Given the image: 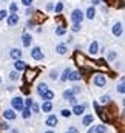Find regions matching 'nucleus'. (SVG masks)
<instances>
[{"instance_id": "1", "label": "nucleus", "mask_w": 125, "mask_h": 133, "mask_svg": "<svg viewBox=\"0 0 125 133\" xmlns=\"http://www.w3.org/2000/svg\"><path fill=\"white\" fill-rule=\"evenodd\" d=\"M107 77H105V74H102V73H97V74H94L93 77V85L94 87H97V88H103L105 85H107Z\"/></svg>"}, {"instance_id": "2", "label": "nucleus", "mask_w": 125, "mask_h": 133, "mask_svg": "<svg viewBox=\"0 0 125 133\" xmlns=\"http://www.w3.org/2000/svg\"><path fill=\"white\" fill-rule=\"evenodd\" d=\"M71 22L73 23H82L84 22V19H85V14H84V11L82 9H79V8H76V9H73V12H71Z\"/></svg>"}, {"instance_id": "3", "label": "nucleus", "mask_w": 125, "mask_h": 133, "mask_svg": "<svg viewBox=\"0 0 125 133\" xmlns=\"http://www.w3.org/2000/svg\"><path fill=\"white\" fill-rule=\"evenodd\" d=\"M30 56H31L34 61H43V59H45V53L42 51V48H40V46H32Z\"/></svg>"}, {"instance_id": "4", "label": "nucleus", "mask_w": 125, "mask_h": 133, "mask_svg": "<svg viewBox=\"0 0 125 133\" xmlns=\"http://www.w3.org/2000/svg\"><path fill=\"white\" fill-rule=\"evenodd\" d=\"M11 105H12V110H14V111H22V108L25 107V105H23V98L14 96V98L11 99Z\"/></svg>"}, {"instance_id": "5", "label": "nucleus", "mask_w": 125, "mask_h": 133, "mask_svg": "<svg viewBox=\"0 0 125 133\" xmlns=\"http://www.w3.org/2000/svg\"><path fill=\"white\" fill-rule=\"evenodd\" d=\"M19 22H20V17H19L17 12H9V14L6 16V23H8V26H16V25H19Z\"/></svg>"}, {"instance_id": "6", "label": "nucleus", "mask_w": 125, "mask_h": 133, "mask_svg": "<svg viewBox=\"0 0 125 133\" xmlns=\"http://www.w3.org/2000/svg\"><path fill=\"white\" fill-rule=\"evenodd\" d=\"M85 108H87V105H85V104H74V105H73L71 113H73V115H76V116H82V115L85 113Z\"/></svg>"}, {"instance_id": "7", "label": "nucleus", "mask_w": 125, "mask_h": 133, "mask_svg": "<svg viewBox=\"0 0 125 133\" xmlns=\"http://www.w3.org/2000/svg\"><path fill=\"white\" fill-rule=\"evenodd\" d=\"M57 124H59V118H57L56 115H48V118L45 119V125H48L50 129L56 127Z\"/></svg>"}, {"instance_id": "8", "label": "nucleus", "mask_w": 125, "mask_h": 133, "mask_svg": "<svg viewBox=\"0 0 125 133\" xmlns=\"http://www.w3.org/2000/svg\"><path fill=\"white\" fill-rule=\"evenodd\" d=\"M111 33H113V36H114V37L122 36V33H124V23H122V22L114 23V25H113V28H111Z\"/></svg>"}, {"instance_id": "9", "label": "nucleus", "mask_w": 125, "mask_h": 133, "mask_svg": "<svg viewBox=\"0 0 125 133\" xmlns=\"http://www.w3.org/2000/svg\"><path fill=\"white\" fill-rule=\"evenodd\" d=\"M2 115H3V119H5V121H14V119L17 118V113H16L12 108H6Z\"/></svg>"}, {"instance_id": "10", "label": "nucleus", "mask_w": 125, "mask_h": 133, "mask_svg": "<svg viewBox=\"0 0 125 133\" xmlns=\"http://www.w3.org/2000/svg\"><path fill=\"white\" fill-rule=\"evenodd\" d=\"M32 43V36L30 33H25L22 34V45L25 46V48H30Z\"/></svg>"}, {"instance_id": "11", "label": "nucleus", "mask_w": 125, "mask_h": 133, "mask_svg": "<svg viewBox=\"0 0 125 133\" xmlns=\"http://www.w3.org/2000/svg\"><path fill=\"white\" fill-rule=\"evenodd\" d=\"M40 110H42L43 113H51V111H53V102H51V101H43V102L40 104Z\"/></svg>"}, {"instance_id": "12", "label": "nucleus", "mask_w": 125, "mask_h": 133, "mask_svg": "<svg viewBox=\"0 0 125 133\" xmlns=\"http://www.w3.org/2000/svg\"><path fill=\"white\" fill-rule=\"evenodd\" d=\"M22 54H23V51H22L20 48H12V50L9 51V57H11L12 61H16V59H22Z\"/></svg>"}, {"instance_id": "13", "label": "nucleus", "mask_w": 125, "mask_h": 133, "mask_svg": "<svg viewBox=\"0 0 125 133\" xmlns=\"http://www.w3.org/2000/svg\"><path fill=\"white\" fill-rule=\"evenodd\" d=\"M25 68H26V64H25L22 59H16V61H14V70H16V71L22 73Z\"/></svg>"}, {"instance_id": "14", "label": "nucleus", "mask_w": 125, "mask_h": 133, "mask_svg": "<svg viewBox=\"0 0 125 133\" xmlns=\"http://www.w3.org/2000/svg\"><path fill=\"white\" fill-rule=\"evenodd\" d=\"M84 14H85V19H88V20H94V17H96V8H94L93 5L88 6V9H87Z\"/></svg>"}, {"instance_id": "15", "label": "nucleus", "mask_w": 125, "mask_h": 133, "mask_svg": "<svg viewBox=\"0 0 125 133\" xmlns=\"http://www.w3.org/2000/svg\"><path fill=\"white\" fill-rule=\"evenodd\" d=\"M88 53H90L91 56H96V54L99 53V43H97L96 40H93V42L88 45Z\"/></svg>"}, {"instance_id": "16", "label": "nucleus", "mask_w": 125, "mask_h": 133, "mask_svg": "<svg viewBox=\"0 0 125 133\" xmlns=\"http://www.w3.org/2000/svg\"><path fill=\"white\" fill-rule=\"evenodd\" d=\"M48 90H50V87H48V84H45V82H40V84L37 85V88H36V91H37L39 96H42V95L46 93Z\"/></svg>"}, {"instance_id": "17", "label": "nucleus", "mask_w": 125, "mask_h": 133, "mask_svg": "<svg viewBox=\"0 0 125 133\" xmlns=\"http://www.w3.org/2000/svg\"><path fill=\"white\" fill-rule=\"evenodd\" d=\"M56 53H57L59 56L66 54V53H68V46H66V43H59V45H56Z\"/></svg>"}, {"instance_id": "18", "label": "nucleus", "mask_w": 125, "mask_h": 133, "mask_svg": "<svg viewBox=\"0 0 125 133\" xmlns=\"http://www.w3.org/2000/svg\"><path fill=\"white\" fill-rule=\"evenodd\" d=\"M93 122H94V116L93 115H85L84 119H82V125H84V127H90Z\"/></svg>"}, {"instance_id": "19", "label": "nucleus", "mask_w": 125, "mask_h": 133, "mask_svg": "<svg viewBox=\"0 0 125 133\" xmlns=\"http://www.w3.org/2000/svg\"><path fill=\"white\" fill-rule=\"evenodd\" d=\"M68 81H71V82H77V81H80V73L76 71V70H71V73H70V76H68Z\"/></svg>"}, {"instance_id": "20", "label": "nucleus", "mask_w": 125, "mask_h": 133, "mask_svg": "<svg viewBox=\"0 0 125 133\" xmlns=\"http://www.w3.org/2000/svg\"><path fill=\"white\" fill-rule=\"evenodd\" d=\"M8 77H9V81H12V82H17V81L20 79V73L14 70V71H11V73L8 74Z\"/></svg>"}, {"instance_id": "21", "label": "nucleus", "mask_w": 125, "mask_h": 133, "mask_svg": "<svg viewBox=\"0 0 125 133\" xmlns=\"http://www.w3.org/2000/svg\"><path fill=\"white\" fill-rule=\"evenodd\" d=\"M40 98H42V101H53V99H54V91L48 90V91H46V93H43Z\"/></svg>"}, {"instance_id": "22", "label": "nucleus", "mask_w": 125, "mask_h": 133, "mask_svg": "<svg viewBox=\"0 0 125 133\" xmlns=\"http://www.w3.org/2000/svg\"><path fill=\"white\" fill-rule=\"evenodd\" d=\"M20 113H22V118H23V119H30V118H31V115H32L31 110H30L28 107H23Z\"/></svg>"}, {"instance_id": "23", "label": "nucleus", "mask_w": 125, "mask_h": 133, "mask_svg": "<svg viewBox=\"0 0 125 133\" xmlns=\"http://www.w3.org/2000/svg\"><path fill=\"white\" fill-rule=\"evenodd\" d=\"M70 73H71V68H68V66H66V68L62 71V76H60L59 79H60L62 82H66V81H68V76H70Z\"/></svg>"}, {"instance_id": "24", "label": "nucleus", "mask_w": 125, "mask_h": 133, "mask_svg": "<svg viewBox=\"0 0 125 133\" xmlns=\"http://www.w3.org/2000/svg\"><path fill=\"white\" fill-rule=\"evenodd\" d=\"M53 9H54V12H56V14H60V12L63 11V3H62V2H57V3L54 5V8H53Z\"/></svg>"}, {"instance_id": "25", "label": "nucleus", "mask_w": 125, "mask_h": 133, "mask_svg": "<svg viewBox=\"0 0 125 133\" xmlns=\"http://www.w3.org/2000/svg\"><path fill=\"white\" fill-rule=\"evenodd\" d=\"M60 116H62V118H71L73 113H71L70 108H62V110H60Z\"/></svg>"}, {"instance_id": "26", "label": "nucleus", "mask_w": 125, "mask_h": 133, "mask_svg": "<svg viewBox=\"0 0 125 133\" xmlns=\"http://www.w3.org/2000/svg\"><path fill=\"white\" fill-rule=\"evenodd\" d=\"M107 132V127L103 125V124H100V125H94V133H105Z\"/></svg>"}, {"instance_id": "27", "label": "nucleus", "mask_w": 125, "mask_h": 133, "mask_svg": "<svg viewBox=\"0 0 125 133\" xmlns=\"http://www.w3.org/2000/svg\"><path fill=\"white\" fill-rule=\"evenodd\" d=\"M80 30H82V23H73L71 25V31L73 33H80Z\"/></svg>"}, {"instance_id": "28", "label": "nucleus", "mask_w": 125, "mask_h": 133, "mask_svg": "<svg viewBox=\"0 0 125 133\" xmlns=\"http://www.w3.org/2000/svg\"><path fill=\"white\" fill-rule=\"evenodd\" d=\"M59 76H60V74H59V71H57V70H51V71H50V79L57 81V79H59Z\"/></svg>"}, {"instance_id": "29", "label": "nucleus", "mask_w": 125, "mask_h": 133, "mask_svg": "<svg viewBox=\"0 0 125 133\" xmlns=\"http://www.w3.org/2000/svg\"><path fill=\"white\" fill-rule=\"evenodd\" d=\"M117 91H119L121 95H124V93H125V82H124V77L121 79V82H119V85H117Z\"/></svg>"}, {"instance_id": "30", "label": "nucleus", "mask_w": 125, "mask_h": 133, "mask_svg": "<svg viewBox=\"0 0 125 133\" xmlns=\"http://www.w3.org/2000/svg\"><path fill=\"white\" fill-rule=\"evenodd\" d=\"M117 57V51H108V54H107V59L111 62V61H114Z\"/></svg>"}, {"instance_id": "31", "label": "nucleus", "mask_w": 125, "mask_h": 133, "mask_svg": "<svg viewBox=\"0 0 125 133\" xmlns=\"http://www.w3.org/2000/svg\"><path fill=\"white\" fill-rule=\"evenodd\" d=\"M71 91H73V95H74V96H77V95H80V93H82V87H80V85H74V87L71 88Z\"/></svg>"}, {"instance_id": "32", "label": "nucleus", "mask_w": 125, "mask_h": 133, "mask_svg": "<svg viewBox=\"0 0 125 133\" xmlns=\"http://www.w3.org/2000/svg\"><path fill=\"white\" fill-rule=\"evenodd\" d=\"M9 129H11V125L8 124V121H5V119H3V121L0 122V130H6V132H8Z\"/></svg>"}, {"instance_id": "33", "label": "nucleus", "mask_w": 125, "mask_h": 133, "mask_svg": "<svg viewBox=\"0 0 125 133\" xmlns=\"http://www.w3.org/2000/svg\"><path fill=\"white\" fill-rule=\"evenodd\" d=\"M62 96H63V99L66 101L68 98H71V96H74V95H73V91H71V88H68V90H65V91L62 93Z\"/></svg>"}, {"instance_id": "34", "label": "nucleus", "mask_w": 125, "mask_h": 133, "mask_svg": "<svg viewBox=\"0 0 125 133\" xmlns=\"http://www.w3.org/2000/svg\"><path fill=\"white\" fill-rule=\"evenodd\" d=\"M30 110H31V113H39V110H40V105H37L36 102H32L31 107H30Z\"/></svg>"}, {"instance_id": "35", "label": "nucleus", "mask_w": 125, "mask_h": 133, "mask_svg": "<svg viewBox=\"0 0 125 133\" xmlns=\"http://www.w3.org/2000/svg\"><path fill=\"white\" fill-rule=\"evenodd\" d=\"M65 33H66L65 26H57V28H56V36H63Z\"/></svg>"}, {"instance_id": "36", "label": "nucleus", "mask_w": 125, "mask_h": 133, "mask_svg": "<svg viewBox=\"0 0 125 133\" xmlns=\"http://www.w3.org/2000/svg\"><path fill=\"white\" fill-rule=\"evenodd\" d=\"M17 11H19L17 3H11V5H9V9H8V12H17Z\"/></svg>"}, {"instance_id": "37", "label": "nucleus", "mask_w": 125, "mask_h": 133, "mask_svg": "<svg viewBox=\"0 0 125 133\" xmlns=\"http://www.w3.org/2000/svg\"><path fill=\"white\" fill-rule=\"evenodd\" d=\"M8 14H9V12H8L6 9H0V22H2V20H5Z\"/></svg>"}, {"instance_id": "38", "label": "nucleus", "mask_w": 125, "mask_h": 133, "mask_svg": "<svg viewBox=\"0 0 125 133\" xmlns=\"http://www.w3.org/2000/svg\"><path fill=\"white\" fill-rule=\"evenodd\" d=\"M34 12H36V9L32 8V5H31V6H26V11H25V14H26V16H32Z\"/></svg>"}, {"instance_id": "39", "label": "nucleus", "mask_w": 125, "mask_h": 133, "mask_svg": "<svg viewBox=\"0 0 125 133\" xmlns=\"http://www.w3.org/2000/svg\"><path fill=\"white\" fill-rule=\"evenodd\" d=\"M32 102H34V101H32V98H26V99H23V105L30 108V107H31V104H32Z\"/></svg>"}, {"instance_id": "40", "label": "nucleus", "mask_w": 125, "mask_h": 133, "mask_svg": "<svg viewBox=\"0 0 125 133\" xmlns=\"http://www.w3.org/2000/svg\"><path fill=\"white\" fill-rule=\"evenodd\" d=\"M100 102H102V104H108V102H110V96H108V95H105V96H100Z\"/></svg>"}, {"instance_id": "41", "label": "nucleus", "mask_w": 125, "mask_h": 133, "mask_svg": "<svg viewBox=\"0 0 125 133\" xmlns=\"http://www.w3.org/2000/svg\"><path fill=\"white\" fill-rule=\"evenodd\" d=\"M68 102H70V104H71V105H74V104H77V98H76V96H71V98H68Z\"/></svg>"}, {"instance_id": "42", "label": "nucleus", "mask_w": 125, "mask_h": 133, "mask_svg": "<svg viewBox=\"0 0 125 133\" xmlns=\"http://www.w3.org/2000/svg\"><path fill=\"white\" fill-rule=\"evenodd\" d=\"M34 25H36V23H34V20H28V22H26V28H30V30L34 28Z\"/></svg>"}, {"instance_id": "43", "label": "nucleus", "mask_w": 125, "mask_h": 133, "mask_svg": "<svg viewBox=\"0 0 125 133\" xmlns=\"http://www.w3.org/2000/svg\"><path fill=\"white\" fill-rule=\"evenodd\" d=\"M32 2H34V0H22V5H25V6H31Z\"/></svg>"}, {"instance_id": "44", "label": "nucleus", "mask_w": 125, "mask_h": 133, "mask_svg": "<svg viewBox=\"0 0 125 133\" xmlns=\"http://www.w3.org/2000/svg\"><path fill=\"white\" fill-rule=\"evenodd\" d=\"M68 130H70V132H73V133H79V130H77V129H76L74 125H71V127H68Z\"/></svg>"}, {"instance_id": "45", "label": "nucleus", "mask_w": 125, "mask_h": 133, "mask_svg": "<svg viewBox=\"0 0 125 133\" xmlns=\"http://www.w3.org/2000/svg\"><path fill=\"white\" fill-rule=\"evenodd\" d=\"M53 8H54L53 3H48V5H46V11H53Z\"/></svg>"}, {"instance_id": "46", "label": "nucleus", "mask_w": 125, "mask_h": 133, "mask_svg": "<svg viewBox=\"0 0 125 133\" xmlns=\"http://www.w3.org/2000/svg\"><path fill=\"white\" fill-rule=\"evenodd\" d=\"M87 133H94V125H93V124L88 127V132H87Z\"/></svg>"}, {"instance_id": "47", "label": "nucleus", "mask_w": 125, "mask_h": 133, "mask_svg": "<svg viewBox=\"0 0 125 133\" xmlns=\"http://www.w3.org/2000/svg\"><path fill=\"white\" fill-rule=\"evenodd\" d=\"M100 2H102V0H91V3H93V6H96V5H100Z\"/></svg>"}, {"instance_id": "48", "label": "nucleus", "mask_w": 125, "mask_h": 133, "mask_svg": "<svg viewBox=\"0 0 125 133\" xmlns=\"http://www.w3.org/2000/svg\"><path fill=\"white\" fill-rule=\"evenodd\" d=\"M71 42H73V37H71V36H70V37H68V39H66V43H71Z\"/></svg>"}, {"instance_id": "49", "label": "nucleus", "mask_w": 125, "mask_h": 133, "mask_svg": "<svg viewBox=\"0 0 125 133\" xmlns=\"http://www.w3.org/2000/svg\"><path fill=\"white\" fill-rule=\"evenodd\" d=\"M45 133H54V132H53V130H46Z\"/></svg>"}, {"instance_id": "50", "label": "nucleus", "mask_w": 125, "mask_h": 133, "mask_svg": "<svg viewBox=\"0 0 125 133\" xmlns=\"http://www.w3.org/2000/svg\"><path fill=\"white\" fill-rule=\"evenodd\" d=\"M0 2H9V0H0Z\"/></svg>"}, {"instance_id": "51", "label": "nucleus", "mask_w": 125, "mask_h": 133, "mask_svg": "<svg viewBox=\"0 0 125 133\" xmlns=\"http://www.w3.org/2000/svg\"><path fill=\"white\" fill-rule=\"evenodd\" d=\"M65 133H73V132H70V130H68V132H65Z\"/></svg>"}, {"instance_id": "52", "label": "nucleus", "mask_w": 125, "mask_h": 133, "mask_svg": "<svg viewBox=\"0 0 125 133\" xmlns=\"http://www.w3.org/2000/svg\"><path fill=\"white\" fill-rule=\"evenodd\" d=\"M0 85H2V77H0Z\"/></svg>"}, {"instance_id": "53", "label": "nucleus", "mask_w": 125, "mask_h": 133, "mask_svg": "<svg viewBox=\"0 0 125 133\" xmlns=\"http://www.w3.org/2000/svg\"><path fill=\"white\" fill-rule=\"evenodd\" d=\"M0 3H2V2H0Z\"/></svg>"}]
</instances>
